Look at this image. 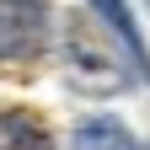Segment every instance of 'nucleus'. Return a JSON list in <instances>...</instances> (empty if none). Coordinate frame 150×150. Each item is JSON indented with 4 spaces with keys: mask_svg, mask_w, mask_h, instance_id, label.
<instances>
[{
    "mask_svg": "<svg viewBox=\"0 0 150 150\" xmlns=\"http://www.w3.org/2000/svg\"><path fill=\"white\" fill-rule=\"evenodd\" d=\"M48 32V0H0V59H22Z\"/></svg>",
    "mask_w": 150,
    "mask_h": 150,
    "instance_id": "nucleus-2",
    "label": "nucleus"
},
{
    "mask_svg": "<svg viewBox=\"0 0 150 150\" xmlns=\"http://www.w3.org/2000/svg\"><path fill=\"white\" fill-rule=\"evenodd\" d=\"M97 11L107 16V27H118V43H123V54L134 59V70L150 81V59H145V43H139V32H134V22H129V11H123V0H97Z\"/></svg>",
    "mask_w": 150,
    "mask_h": 150,
    "instance_id": "nucleus-5",
    "label": "nucleus"
},
{
    "mask_svg": "<svg viewBox=\"0 0 150 150\" xmlns=\"http://www.w3.org/2000/svg\"><path fill=\"white\" fill-rule=\"evenodd\" d=\"M0 150H54V139H48V129H43L38 112L6 107L0 112Z\"/></svg>",
    "mask_w": 150,
    "mask_h": 150,
    "instance_id": "nucleus-3",
    "label": "nucleus"
},
{
    "mask_svg": "<svg viewBox=\"0 0 150 150\" xmlns=\"http://www.w3.org/2000/svg\"><path fill=\"white\" fill-rule=\"evenodd\" d=\"M75 150H139L118 118H86L75 129Z\"/></svg>",
    "mask_w": 150,
    "mask_h": 150,
    "instance_id": "nucleus-4",
    "label": "nucleus"
},
{
    "mask_svg": "<svg viewBox=\"0 0 150 150\" xmlns=\"http://www.w3.org/2000/svg\"><path fill=\"white\" fill-rule=\"evenodd\" d=\"M70 70L86 91H118L123 86V64L102 48V38L86 22H70Z\"/></svg>",
    "mask_w": 150,
    "mask_h": 150,
    "instance_id": "nucleus-1",
    "label": "nucleus"
}]
</instances>
